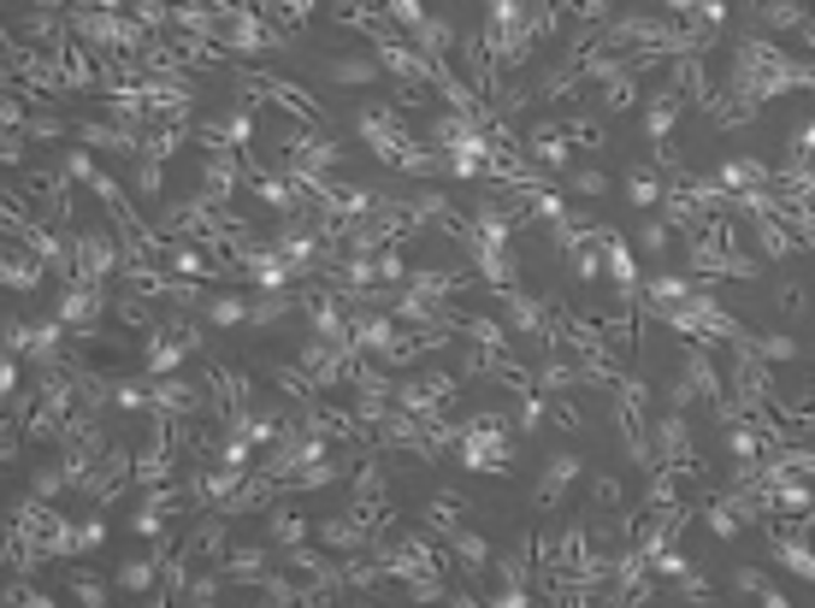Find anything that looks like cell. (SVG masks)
Listing matches in <instances>:
<instances>
[{
    "mask_svg": "<svg viewBox=\"0 0 815 608\" xmlns=\"http://www.w3.org/2000/svg\"><path fill=\"white\" fill-rule=\"evenodd\" d=\"M444 538H449V549H456V561H461L468 573H485V568H491V544L479 538V532H468V526H449Z\"/></svg>",
    "mask_w": 815,
    "mask_h": 608,
    "instance_id": "15",
    "label": "cell"
},
{
    "mask_svg": "<svg viewBox=\"0 0 815 608\" xmlns=\"http://www.w3.org/2000/svg\"><path fill=\"white\" fill-rule=\"evenodd\" d=\"M314 538L326 544V549H343V556H355V549H367V544H373V532H367V520L349 509V514H326V520H314Z\"/></svg>",
    "mask_w": 815,
    "mask_h": 608,
    "instance_id": "5",
    "label": "cell"
},
{
    "mask_svg": "<svg viewBox=\"0 0 815 608\" xmlns=\"http://www.w3.org/2000/svg\"><path fill=\"white\" fill-rule=\"evenodd\" d=\"M733 585H739V597H763V603H786V591L768 585V573L763 568H733Z\"/></svg>",
    "mask_w": 815,
    "mask_h": 608,
    "instance_id": "21",
    "label": "cell"
},
{
    "mask_svg": "<svg viewBox=\"0 0 815 608\" xmlns=\"http://www.w3.org/2000/svg\"><path fill=\"white\" fill-rule=\"evenodd\" d=\"M591 502H597V509H621V502H627V490H621L615 473H597V479H591Z\"/></svg>",
    "mask_w": 815,
    "mask_h": 608,
    "instance_id": "25",
    "label": "cell"
},
{
    "mask_svg": "<svg viewBox=\"0 0 815 608\" xmlns=\"http://www.w3.org/2000/svg\"><path fill=\"white\" fill-rule=\"evenodd\" d=\"M751 225H756V242H751L756 260H792V254H810L780 219H751Z\"/></svg>",
    "mask_w": 815,
    "mask_h": 608,
    "instance_id": "10",
    "label": "cell"
},
{
    "mask_svg": "<svg viewBox=\"0 0 815 608\" xmlns=\"http://www.w3.org/2000/svg\"><path fill=\"white\" fill-rule=\"evenodd\" d=\"M627 201H633L638 213H657V201H662L657 171H633V178H627Z\"/></svg>",
    "mask_w": 815,
    "mask_h": 608,
    "instance_id": "22",
    "label": "cell"
},
{
    "mask_svg": "<svg viewBox=\"0 0 815 608\" xmlns=\"http://www.w3.org/2000/svg\"><path fill=\"white\" fill-rule=\"evenodd\" d=\"M71 242V278L83 284H113L119 278V237L113 230H78Z\"/></svg>",
    "mask_w": 815,
    "mask_h": 608,
    "instance_id": "1",
    "label": "cell"
},
{
    "mask_svg": "<svg viewBox=\"0 0 815 608\" xmlns=\"http://www.w3.org/2000/svg\"><path fill=\"white\" fill-rule=\"evenodd\" d=\"M668 249H674V225L650 213V219L638 225V254H645V260H668Z\"/></svg>",
    "mask_w": 815,
    "mask_h": 608,
    "instance_id": "18",
    "label": "cell"
},
{
    "mask_svg": "<svg viewBox=\"0 0 815 608\" xmlns=\"http://www.w3.org/2000/svg\"><path fill=\"white\" fill-rule=\"evenodd\" d=\"M308 538H314V520L272 502V509H267V544L272 549H296V544H308Z\"/></svg>",
    "mask_w": 815,
    "mask_h": 608,
    "instance_id": "8",
    "label": "cell"
},
{
    "mask_svg": "<svg viewBox=\"0 0 815 608\" xmlns=\"http://www.w3.org/2000/svg\"><path fill=\"white\" fill-rule=\"evenodd\" d=\"M497 301H503V325L515 331V337H544V325H550L544 301H532L527 289H515V284H503Z\"/></svg>",
    "mask_w": 815,
    "mask_h": 608,
    "instance_id": "2",
    "label": "cell"
},
{
    "mask_svg": "<svg viewBox=\"0 0 815 608\" xmlns=\"http://www.w3.org/2000/svg\"><path fill=\"white\" fill-rule=\"evenodd\" d=\"M220 573H225V585H260V579L272 573V549H260V544H225Z\"/></svg>",
    "mask_w": 815,
    "mask_h": 608,
    "instance_id": "4",
    "label": "cell"
},
{
    "mask_svg": "<svg viewBox=\"0 0 815 608\" xmlns=\"http://www.w3.org/2000/svg\"><path fill=\"white\" fill-rule=\"evenodd\" d=\"M201 313H208L213 331H231V325L249 320V296H243V289H237V296H208V301H201Z\"/></svg>",
    "mask_w": 815,
    "mask_h": 608,
    "instance_id": "16",
    "label": "cell"
},
{
    "mask_svg": "<svg viewBox=\"0 0 815 608\" xmlns=\"http://www.w3.org/2000/svg\"><path fill=\"white\" fill-rule=\"evenodd\" d=\"M562 178H567V190H574L579 201H603V195H609V171H597V166L562 171Z\"/></svg>",
    "mask_w": 815,
    "mask_h": 608,
    "instance_id": "19",
    "label": "cell"
},
{
    "mask_svg": "<svg viewBox=\"0 0 815 608\" xmlns=\"http://www.w3.org/2000/svg\"><path fill=\"white\" fill-rule=\"evenodd\" d=\"M745 349L756 360H768V367H780V360H798L804 355V343L792 337V331H756V337H745Z\"/></svg>",
    "mask_w": 815,
    "mask_h": 608,
    "instance_id": "13",
    "label": "cell"
},
{
    "mask_svg": "<svg viewBox=\"0 0 815 608\" xmlns=\"http://www.w3.org/2000/svg\"><path fill=\"white\" fill-rule=\"evenodd\" d=\"M71 124L54 119V112H24V142H66Z\"/></svg>",
    "mask_w": 815,
    "mask_h": 608,
    "instance_id": "20",
    "label": "cell"
},
{
    "mask_svg": "<svg viewBox=\"0 0 815 608\" xmlns=\"http://www.w3.org/2000/svg\"><path fill=\"white\" fill-rule=\"evenodd\" d=\"M562 142H567V148H586V154H603L609 148V130H603L597 112H567V119H562Z\"/></svg>",
    "mask_w": 815,
    "mask_h": 608,
    "instance_id": "11",
    "label": "cell"
},
{
    "mask_svg": "<svg viewBox=\"0 0 815 608\" xmlns=\"http://www.w3.org/2000/svg\"><path fill=\"white\" fill-rule=\"evenodd\" d=\"M586 479V461L579 455H550L544 461V485H538V509H562V497Z\"/></svg>",
    "mask_w": 815,
    "mask_h": 608,
    "instance_id": "6",
    "label": "cell"
},
{
    "mask_svg": "<svg viewBox=\"0 0 815 608\" xmlns=\"http://www.w3.org/2000/svg\"><path fill=\"white\" fill-rule=\"evenodd\" d=\"M326 78L338 83V90H373L385 71H378L373 53H343V60H326Z\"/></svg>",
    "mask_w": 815,
    "mask_h": 608,
    "instance_id": "9",
    "label": "cell"
},
{
    "mask_svg": "<svg viewBox=\"0 0 815 608\" xmlns=\"http://www.w3.org/2000/svg\"><path fill=\"white\" fill-rule=\"evenodd\" d=\"M692 402H697V390H692V379H686V372H680V379L668 384V408H674V414H686Z\"/></svg>",
    "mask_w": 815,
    "mask_h": 608,
    "instance_id": "26",
    "label": "cell"
},
{
    "mask_svg": "<svg viewBox=\"0 0 815 608\" xmlns=\"http://www.w3.org/2000/svg\"><path fill=\"white\" fill-rule=\"evenodd\" d=\"M296 313V296L290 289H260V296L249 301V320L243 325H255V331H267V325H279V320H290Z\"/></svg>",
    "mask_w": 815,
    "mask_h": 608,
    "instance_id": "12",
    "label": "cell"
},
{
    "mask_svg": "<svg viewBox=\"0 0 815 608\" xmlns=\"http://www.w3.org/2000/svg\"><path fill=\"white\" fill-rule=\"evenodd\" d=\"M756 31H792V36H804V48H810V7L804 0H756Z\"/></svg>",
    "mask_w": 815,
    "mask_h": 608,
    "instance_id": "7",
    "label": "cell"
},
{
    "mask_svg": "<svg viewBox=\"0 0 815 608\" xmlns=\"http://www.w3.org/2000/svg\"><path fill=\"white\" fill-rule=\"evenodd\" d=\"M130 195H137V201H160V195H166V166L142 160V154H137V160H130Z\"/></svg>",
    "mask_w": 815,
    "mask_h": 608,
    "instance_id": "17",
    "label": "cell"
},
{
    "mask_svg": "<svg viewBox=\"0 0 815 608\" xmlns=\"http://www.w3.org/2000/svg\"><path fill=\"white\" fill-rule=\"evenodd\" d=\"M775 301L786 308V320H810V289L804 284H775Z\"/></svg>",
    "mask_w": 815,
    "mask_h": 608,
    "instance_id": "24",
    "label": "cell"
},
{
    "mask_svg": "<svg viewBox=\"0 0 815 608\" xmlns=\"http://www.w3.org/2000/svg\"><path fill=\"white\" fill-rule=\"evenodd\" d=\"M680 107H686V95L657 83V90L645 95V142L657 148V142H674V124H680Z\"/></svg>",
    "mask_w": 815,
    "mask_h": 608,
    "instance_id": "3",
    "label": "cell"
},
{
    "mask_svg": "<svg viewBox=\"0 0 815 608\" xmlns=\"http://www.w3.org/2000/svg\"><path fill=\"white\" fill-rule=\"evenodd\" d=\"M66 485H71V479H66L60 461H48V467H36V473H31V497H42V502H54Z\"/></svg>",
    "mask_w": 815,
    "mask_h": 608,
    "instance_id": "23",
    "label": "cell"
},
{
    "mask_svg": "<svg viewBox=\"0 0 815 608\" xmlns=\"http://www.w3.org/2000/svg\"><path fill=\"white\" fill-rule=\"evenodd\" d=\"M461 331H468V343H479V349H491V355L515 349V331H508L503 320H491V313H468Z\"/></svg>",
    "mask_w": 815,
    "mask_h": 608,
    "instance_id": "14",
    "label": "cell"
}]
</instances>
